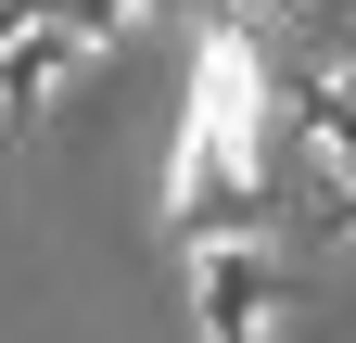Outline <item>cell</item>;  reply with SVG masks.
Returning a JSON list of instances; mask_svg holds the SVG:
<instances>
[{
	"instance_id": "1",
	"label": "cell",
	"mask_w": 356,
	"mask_h": 343,
	"mask_svg": "<svg viewBox=\"0 0 356 343\" xmlns=\"http://www.w3.org/2000/svg\"><path fill=\"white\" fill-rule=\"evenodd\" d=\"M280 306H293L280 242H216V254H191V318H204V343H280Z\"/></svg>"
},
{
	"instance_id": "2",
	"label": "cell",
	"mask_w": 356,
	"mask_h": 343,
	"mask_svg": "<svg viewBox=\"0 0 356 343\" xmlns=\"http://www.w3.org/2000/svg\"><path fill=\"white\" fill-rule=\"evenodd\" d=\"M280 102H293L305 165H318V178H356V64H305Z\"/></svg>"
},
{
	"instance_id": "3",
	"label": "cell",
	"mask_w": 356,
	"mask_h": 343,
	"mask_svg": "<svg viewBox=\"0 0 356 343\" xmlns=\"http://www.w3.org/2000/svg\"><path fill=\"white\" fill-rule=\"evenodd\" d=\"M76 76H89V38H76V26H38L26 51L0 64V115H51V102L76 90Z\"/></svg>"
},
{
	"instance_id": "4",
	"label": "cell",
	"mask_w": 356,
	"mask_h": 343,
	"mask_svg": "<svg viewBox=\"0 0 356 343\" xmlns=\"http://www.w3.org/2000/svg\"><path fill=\"white\" fill-rule=\"evenodd\" d=\"M38 13H51V26H76L89 51H102V38H127V13H140V0H38Z\"/></svg>"
},
{
	"instance_id": "5",
	"label": "cell",
	"mask_w": 356,
	"mask_h": 343,
	"mask_svg": "<svg viewBox=\"0 0 356 343\" xmlns=\"http://www.w3.org/2000/svg\"><path fill=\"white\" fill-rule=\"evenodd\" d=\"M318 229H331V242H356V178H318Z\"/></svg>"
},
{
	"instance_id": "6",
	"label": "cell",
	"mask_w": 356,
	"mask_h": 343,
	"mask_svg": "<svg viewBox=\"0 0 356 343\" xmlns=\"http://www.w3.org/2000/svg\"><path fill=\"white\" fill-rule=\"evenodd\" d=\"M38 26H51V13H38V0H0V64H13V51H26Z\"/></svg>"
},
{
	"instance_id": "7",
	"label": "cell",
	"mask_w": 356,
	"mask_h": 343,
	"mask_svg": "<svg viewBox=\"0 0 356 343\" xmlns=\"http://www.w3.org/2000/svg\"><path fill=\"white\" fill-rule=\"evenodd\" d=\"M140 13H216V0H140Z\"/></svg>"
},
{
	"instance_id": "8",
	"label": "cell",
	"mask_w": 356,
	"mask_h": 343,
	"mask_svg": "<svg viewBox=\"0 0 356 343\" xmlns=\"http://www.w3.org/2000/svg\"><path fill=\"white\" fill-rule=\"evenodd\" d=\"M267 13H318V0H267Z\"/></svg>"
}]
</instances>
